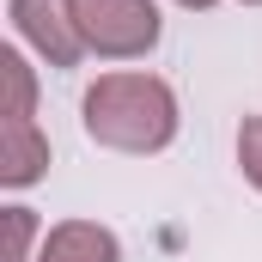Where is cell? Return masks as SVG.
<instances>
[{
    "label": "cell",
    "instance_id": "obj_1",
    "mask_svg": "<svg viewBox=\"0 0 262 262\" xmlns=\"http://www.w3.org/2000/svg\"><path fill=\"white\" fill-rule=\"evenodd\" d=\"M79 122H85V134H92L98 146H110V152L152 159V152H165V146L177 140L183 110H177L171 79L122 67V73H98V79L85 85V98H79Z\"/></svg>",
    "mask_w": 262,
    "mask_h": 262
},
{
    "label": "cell",
    "instance_id": "obj_2",
    "mask_svg": "<svg viewBox=\"0 0 262 262\" xmlns=\"http://www.w3.org/2000/svg\"><path fill=\"white\" fill-rule=\"evenodd\" d=\"M67 6L85 55H104V61H140L165 37V18L152 0H67Z\"/></svg>",
    "mask_w": 262,
    "mask_h": 262
},
{
    "label": "cell",
    "instance_id": "obj_3",
    "mask_svg": "<svg viewBox=\"0 0 262 262\" xmlns=\"http://www.w3.org/2000/svg\"><path fill=\"white\" fill-rule=\"evenodd\" d=\"M12 12V31L31 55H43L49 67H79L85 61V43H79V25H73V6L67 0H6Z\"/></svg>",
    "mask_w": 262,
    "mask_h": 262
},
{
    "label": "cell",
    "instance_id": "obj_4",
    "mask_svg": "<svg viewBox=\"0 0 262 262\" xmlns=\"http://www.w3.org/2000/svg\"><path fill=\"white\" fill-rule=\"evenodd\" d=\"M37 262H122V238L98 220H61L43 232Z\"/></svg>",
    "mask_w": 262,
    "mask_h": 262
},
{
    "label": "cell",
    "instance_id": "obj_5",
    "mask_svg": "<svg viewBox=\"0 0 262 262\" xmlns=\"http://www.w3.org/2000/svg\"><path fill=\"white\" fill-rule=\"evenodd\" d=\"M49 171V134L37 122H0V189H31Z\"/></svg>",
    "mask_w": 262,
    "mask_h": 262
},
{
    "label": "cell",
    "instance_id": "obj_6",
    "mask_svg": "<svg viewBox=\"0 0 262 262\" xmlns=\"http://www.w3.org/2000/svg\"><path fill=\"white\" fill-rule=\"evenodd\" d=\"M0 85H6L0 122H37V73H31V61H25L12 43L0 49Z\"/></svg>",
    "mask_w": 262,
    "mask_h": 262
},
{
    "label": "cell",
    "instance_id": "obj_7",
    "mask_svg": "<svg viewBox=\"0 0 262 262\" xmlns=\"http://www.w3.org/2000/svg\"><path fill=\"white\" fill-rule=\"evenodd\" d=\"M0 232H6V262H37L31 250H43L37 238V213L31 207H0Z\"/></svg>",
    "mask_w": 262,
    "mask_h": 262
},
{
    "label": "cell",
    "instance_id": "obj_8",
    "mask_svg": "<svg viewBox=\"0 0 262 262\" xmlns=\"http://www.w3.org/2000/svg\"><path fill=\"white\" fill-rule=\"evenodd\" d=\"M238 171L262 195V116H244V128H238Z\"/></svg>",
    "mask_w": 262,
    "mask_h": 262
},
{
    "label": "cell",
    "instance_id": "obj_9",
    "mask_svg": "<svg viewBox=\"0 0 262 262\" xmlns=\"http://www.w3.org/2000/svg\"><path fill=\"white\" fill-rule=\"evenodd\" d=\"M177 6H189V12H207V6H220V0H177Z\"/></svg>",
    "mask_w": 262,
    "mask_h": 262
},
{
    "label": "cell",
    "instance_id": "obj_10",
    "mask_svg": "<svg viewBox=\"0 0 262 262\" xmlns=\"http://www.w3.org/2000/svg\"><path fill=\"white\" fill-rule=\"evenodd\" d=\"M244 6H262V0H244Z\"/></svg>",
    "mask_w": 262,
    "mask_h": 262
}]
</instances>
